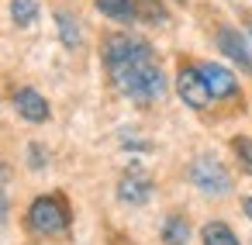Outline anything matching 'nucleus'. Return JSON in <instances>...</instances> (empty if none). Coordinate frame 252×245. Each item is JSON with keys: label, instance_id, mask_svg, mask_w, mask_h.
<instances>
[{"label": "nucleus", "instance_id": "obj_18", "mask_svg": "<svg viewBox=\"0 0 252 245\" xmlns=\"http://www.w3.org/2000/svg\"><path fill=\"white\" fill-rule=\"evenodd\" d=\"M249 35H252V25H249Z\"/></svg>", "mask_w": 252, "mask_h": 245}, {"label": "nucleus", "instance_id": "obj_1", "mask_svg": "<svg viewBox=\"0 0 252 245\" xmlns=\"http://www.w3.org/2000/svg\"><path fill=\"white\" fill-rule=\"evenodd\" d=\"M104 62H107L114 87L125 97H131L135 104H156L166 93V76H162L145 38L111 35L104 42Z\"/></svg>", "mask_w": 252, "mask_h": 245}, {"label": "nucleus", "instance_id": "obj_15", "mask_svg": "<svg viewBox=\"0 0 252 245\" xmlns=\"http://www.w3.org/2000/svg\"><path fill=\"white\" fill-rule=\"evenodd\" d=\"M231 149H235L238 162L252 173V138H231Z\"/></svg>", "mask_w": 252, "mask_h": 245}, {"label": "nucleus", "instance_id": "obj_10", "mask_svg": "<svg viewBox=\"0 0 252 245\" xmlns=\"http://www.w3.org/2000/svg\"><path fill=\"white\" fill-rule=\"evenodd\" d=\"M200 238H204V245H242L238 235H235L224 221H207L204 231H200Z\"/></svg>", "mask_w": 252, "mask_h": 245}, {"label": "nucleus", "instance_id": "obj_6", "mask_svg": "<svg viewBox=\"0 0 252 245\" xmlns=\"http://www.w3.org/2000/svg\"><path fill=\"white\" fill-rule=\"evenodd\" d=\"M218 49L242 69H252V45H245V38L235 28H218Z\"/></svg>", "mask_w": 252, "mask_h": 245}, {"label": "nucleus", "instance_id": "obj_14", "mask_svg": "<svg viewBox=\"0 0 252 245\" xmlns=\"http://www.w3.org/2000/svg\"><path fill=\"white\" fill-rule=\"evenodd\" d=\"M56 21H59V31H63V42H66L69 49H76V45H80V28H76V21H73L69 14H56Z\"/></svg>", "mask_w": 252, "mask_h": 245}, {"label": "nucleus", "instance_id": "obj_16", "mask_svg": "<svg viewBox=\"0 0 252 245\" xmlns=\"http://www.w3.org/2000/svg\"><path fill=\"white\" fill-rule=\"evenodd\" d=\"M4 214H7V193H4V186H0V221H4Z\"/></svg>", "mask_w": 252, "mask_h": 245}, {"label": "nucleus", "instance_id": "obj_11", "mask_svg": "<svg viewBox=\"0 0 252 245\" xmlns=\"http://www.w3.org/2000/svg\"><path fill=\"white\" fill-rule=\"evenodd\" d=\"M187 238H190V224H187L180 214H173V217L162 224V242H166V245H187Z\"/></svg>", "mask_w": 252, "mask_h": 245}, {"label": "nucleus", "instance_id": "obj_7", "mask_svg": "<svg viewBox=\"0 0 252 245\" xmlns=\"http://www.w3.org/2000/svg\"><path fill=\"white\" fill-rule=\"evenodd\" d=\"M14 107H18V114L25 118V121H49V100L38 93V90H32V87H25V90H18L14 93Z\"/></svg>", "mask_w": 252, "mask_h": 245}, {"label": "nucleus", "instance_id": "obj_17", "mask_svg": "<svg viewBox=\"0 0 252 245\" xmlns=\"http://www.w3.org/2000/svg\"><path fill=\"white\" fill-rule=\"evenodd\" d=\"M242 211H245V217L252 221V197H245V204H242Z\"/></svg>", "mask_w": 252, "mask_h": 245}, {"label": "nucleus", "instance_id": "obj_9", "mask_svg": "<svg viewBox=\"0 0 252 245\" xmlns=\"http://www.w3.org/2000/svg\"><path fill=\"white\" fill-rule=\"evenodd\" d=\"M97 11L111 21H121V25H131L138 21V11H135V0H97Z\"/></svg>", "mask_w": 252, "mask_h": 245}, {"label": "nucleus", "instance_id": "obj_13", "mask_svg": "<svg viewBox=\"0 0 252 245\" xmlns=\"http://www.w3.org/2000/svg\"><path fill=\"white\" fill-rule=\"evenodd\" d=\"M11 18L18 25H32L38 18V4L35 0H11Z\"/></svg>", "mask_w": 252, "mask_h": 245}, {"label": "nucleus", "instance_id": "obj_2", "mask_svg": "<svg viewBox=\"0 0 252 245\" xmlns=\"http://www.w3.org/2000/svg\"><path fill=\"white\" fill-rule=\"evenodd\" d=\"M28 224L38 235H63L69 228V211L59 197H38L28 207Z\"/></svg>", "mask_w": 252, "mask_h": 245}, {"label": "nucleus", "instance_id": "obj_3", "mask_svg": "<svg viewBox=\"0 0 252 245\" xmlns=\"http://www.w3.org/2000/svg\"><path fill=\"white\" fill-rule=\"evenodd\" d=\"M190 180L197 183V190L214 193V197H221V193L231 190V176H228V169L214 155H197L193 166H190Z\"/></svg>", "mask_w": 252, "mask_h": 245}, {"label": "nucleus", "instance_id": "obj_5", "mask_svg": "<svg viewBox=\"0 0 252 245\" xmlns=\"http://www.w3.org/2000/svg\"><path fill=\"white\" fill-rule=\"evenodd\" d=\"M197 69H200V76H204V83H207V90H211L214 100H224V97H235L238 93V80H235L231 69H224L218 62H204Z\"/></svg>", "mask_w": 252, "mask_h": 245}, {"label": "nucleus", "instance_id": "obj_4", "mask_svg": "<svg viewBox=\"0 0 252 245\" xmlns=\"http://www.w3.org/2000/svg\"><path fill=\"white\" fill-rule=\"evenodd\" d=\"M176 90H180V100H183L187 107H193V111H200V107H207V104L214 100L197 66H183V69L176 73Z\"/></svg>", "mask_w": 252, "mask_h": 245}, {"label": "nucleus", "instance_id": "obj_12", "mask_svg": "<svg viewBox=\"0 0 252 245\" xmlns=\"http://www.w3.org/2000/svg\"><path fill=\"white\" fill-rule=\"evenodd\" d=\"M135 11H138V18L149 21V25H162V21H166V7L159 4V0H135Z\"/></svg>", "mask_w": 252, "mask_h": 245}, {"label": "nucleus", "instance_id": "obj_8", "mask_svg": "<svg viewBox=\"0 0 252 245\" xmlns=\"http://www.w3.org/2000/svg\"><path fill=\"white\" fill-rule=\"evenodd\" d=\"M149 193H152V183H149V176L145 173H128L121 183H118V197L125 200V204H145L149 200Z\"/></svg>", "mask_w": 252, "mask_h": 245}]
</instances>
